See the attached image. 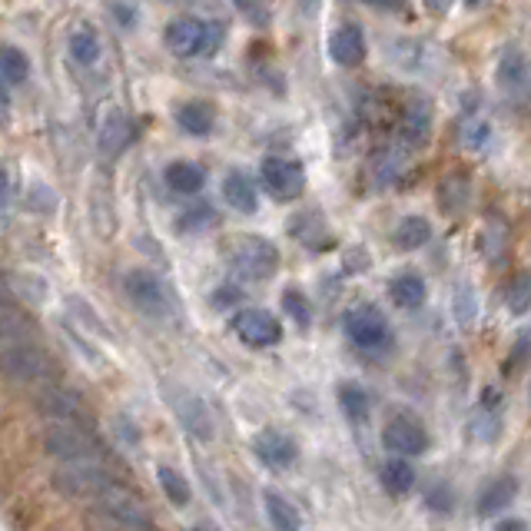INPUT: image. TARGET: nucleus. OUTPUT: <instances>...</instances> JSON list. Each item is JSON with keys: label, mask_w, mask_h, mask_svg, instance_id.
<instances>
[{"label": "nucleus", "mask_w": 531, "mask_h": 531, "mask_svg": "<svg viewBox=\"0 0 531 531\" xmlns=\"http://www.w3.org/2000/svg\"><path fill=\"white\" fill-rule=\"evenodd\" d=\"M233 329H236V336L243 339L246 346H253V349L276 346V342L283 339V326H279V319L273 316V312H266V309L236 312Z\"/></svg>", "instance_id": "nucleus-10"}, {"label": "nucleus", "mask_w": 531, "mask_h": 531, "mask_svg": "<svg viewBox=\"0 0 531 531\" xmlns=\"http://www.w3.org/2000/svg\"><path fill=\"white\" fill-rule=\"evenodd\" d=\"M389 296H392V303L395 306H402V309H419L425 303V283H422V276H415V273H399L389 283Z\"/></svg>", "instance_id": "nucleus-26"}, {"label": "nucleus", "mask_w": 531, "mask_h": 531, "mask_svg": "<svg viewBox=\"0 0 531 531\" xmlns=\"http://www.w3.org/2000/svg\"><path fill=\"white\" fill-rule=\"evenodd\" d=\"M518 482L515 478H495L492 485H485V492L478 495V515H498L515 502Z\"/></svg>", "instance_id": "nucleus-25"}, {"label": "nucleus", "mask_w": 531, "mask_h": 531, "mask_svg": "<svg viewBox=\"0 0 531 531\" xmlns=\"http://www.w3.org/2000/svg\"><path fill=\"white\" fill-rule=\"evenodd\" d=\"M226 259L246 279H269L279 269V249L266 236L243 233L226 246Z\"/></svg>", "instance_id": "nucleus-5"}, {"label": "nucleus", "mask_w": 531, "mask_h": 531, "mask_svg": "<svg viewBox=\"0 0 531 531\" xmlns=\"http://www.w3.org/2000/svg\"><path fill=\"white\" fill-rule=\"evenodd\" d=\"M329 57L339 67H359L366 60V34L359 24H342L329 34Z\"/></svg>", "instance_id": "nucleus-14"}, {"label": "nucleus", "mask_w": 531, "mask_h": 531, "mask_svg": "<svg viewBox=\"0 0 531 531\" xmlns=\"http://www.w3.org/2000/svg\"><path fill=\"white\" fill-rule=\"evenodd\" d=\"M263 502H266V515L276 531H303V525H299V512L279 492H266Z\"/></svg>", "instance_id": "nucleus-30"}, {"label": "nucleus", "mask_w": 531, "mask_h": 531, "mask_svg": "<svg viewBox=\"0 0 531 531\" xmlns=\"http://www.w3.org/2000/svg\"><path fill=\"white\" fill-rule=\"evenodd\" d=\"M429 130H432V107L425 100H412L409 107L402 110V120H399V140L405 147H422L425 140H429Z\"/></svg>", "instance_id": "nucleus-18"}, {"label": "nucleus", "mask_w": 531, "mask_h": 531, "mask_svg": "<svg viewBox=\"0 0 531 531\" xmlns=\"http://www.w3.org/2000/svg\"><path fill=\"white\" fill-rule=\"evenodd\" d=\"M34 322H30L17 306H0V349L20 346V342H34Z\"/></svg>", "instance_id": "nucleus-23"}, {"label": "nucleus", "mask_w": 531, "mask_h": 531, "mask_svg": "<svg viewBox=\"0 0 531 531\" xmlns=\"http://www.w3.org/2000/svg\"><path fill=\"white\" fill-rule=\"evenodd\" d=\"M0 376L14 385H24L30 392H37V389H44V385H54L60 379V369L44 349L34 346V342H20V346L0 349Z\"/></svg>", "instance_id": "nucleus-2"}, {"label": "nucleus", "mask_w": 531, "mask_h": 531, "mask_svg": "<svg viewBox=\"0 0 531 531\" xmlns=\"http://www.w3.org/2000/svg\"><path fill=\"white\" fill-rule=\"evenodd\" d=\"M93 512L117 531H153L150 512L143 508L140 498L130 495L123 485H113L100 498H93Z\"/></svg>", "instance_id": "nucleus-4"}, {"label": "nucleus", "mask_w": 531, "mask_h": 531, "mask_svg": "<svg viewBox=\"0 0 531 531\" xmlns=\"http://www.w3.org/2000/svg\"><path fill=\"white\" fill-rule=\"evenodd\" d=\"M30 77V57L24 47L17 44H0V80L20 87Z\"/></svg>", "instance_id": "nucleus-27"}, {"label": "nucleus", "mask_w": 531, "mask_h": 531, "mask_svg": "<svg viewBox=\"0 0 531 531\" xmlns=\"http://www.w3.org/2000/svg\"><path fill=\"white\" fill-rule=\"evenodd\" d=\"M495 531H528V525L522 522V518H508V522H502Z\"/></svg>", "instance_id": "nucleus-42"}, {"label": "nucleus", "mask_w": 531, "mask_h": 531, "mask_svg": "<svg viewBox=\"0 0 531 531\" xmlns=\"http://www.w3.org/2000/svg\"><path fill=\"white\" fill-rule=\"evenodd\" d=\"M259 176H263L269 196L279 203L296 200L306 190V170L296 160H286V156H266L263 166H259Z\"/></svg>", "instance_id": "nucleus-8"}, {"label": "nucleus", "mask_w": 531, "mask_h": 531, "mask_svg": "<svg viewBox=\"0 0 531 531\" xmlns=\"http://www.w3.org/2000/svg\"><path fill=\"white\" fill-rule=\"evenodd\" d=\"M283 306H286V312L293 316L299 326H306L309 322V306H306V296L299 293V289H286L283 293Z\"/></svg>", "instance_id": "nucleus-35"}, {"label": "nucleus", "mask_w": 531, "mask_h": 531, "mask_svg": "<svg viewBox=\"0 0 531 531\" xmlns=\"http://www.w3.org/2000/svg\"><path fill=\"white\" fill-rule=\"evenodd\" d=\"M44 449L54 455L60 465H97L103 462L100 442L93 439L87 425L50 422L44 429Z\"/></svg>", "instance_id": "nucleus-3"}, {"label": "nucleus", "mask_w": 531, "mask_h": 531, "mask_svg": "<svg viewBox=\"0 0 531 531\" xmlns=\"http://www.w3.org/2000/svg\"><path fill=\"white\" fill-rule=\"evenodd\" d=\"M346 336L359 349H382L389 342V322L376 306H359L346 316Z\"/></svg>", "instance_id": "nucleus-11"}, {"label": "nucleus", "mask_w": 531, "mask_h": 531, "mask_svg": "<svg viewBox=\"0 0 531 531\" xmlns=\"http://www.w3.org/2000/svg\"><path fill=\"white\" fill-rule=\"evenodd\" d=\"M176 123H180L183 133L190 137H210L216 127V107L206 100H190L176 107Z\"/></svg>", "instance_id": "nucleus-20"}, {"label": "nucleus", "mask_w": 531, "mask_h": 531, "mask_svg": "<svg viewBox=\"0 0 531 531\" xmlns=\"http://www.w3.org/2000/svg\"><path fill=\"white\" fill-rule=\"evenodd\" d=\"M299 4H303V10H306V14H312V10H316V7L322 4V0H299Z\"/></svg>", "instance_id": "nucleus-44"}, {"label": "nucleus", "mask_w": 531, "mask_h": 531, "mask_svg": "<svg viewBox=\"0 0 531 531\" xmlns=\"http://www.w3.org/2000/svg\"><path fill=\"white\" fill-rule=\"evenodd\" d=\"M468 432H472L475 442L498 439V432H502V405H498L495 392H485V402H478V409L472 412V422H468Z\"/></svg>", "instance_id": "nucleus-19"}, {"label": "nucleus", "mask_w": 531, "mask_h": 531, "mask_svg": "<svg viewBox=\"0 0 531 531\" xmlns=\"http://www.w3.org/2000/svg\"><path fill=\"white\" fill-rule=\"evenodd\" d=\"M382 442H385V449L395 452L399 458H412V455L425 452L429 435H425L419 419H412V415H395V419H389V425H385Z\"/></svg>", "instance_id": "nucleus-12"}, {"label": "nucleus", "mask_w": 531, "mask_h": 531, "mask_svg": "<svg viewBox=\"0 0 531 531\" xmlns=\"http://www.w3.org/2000/svg\"><path fill=\"white\" fill-rule=\"evenodd\" d=\"M223 200L233 206L236 213H256V206H259L256 186H253V180H249L243 170L226 173V180H223Z\"/></svg>", "instance_id": "nucleus-22"}, {"label": "nucleus", "mask_w": 531, "mask_h": 531, "mask_svg": "<svg viewBox=\"0 0 531 531\" xmlns=\"http://www.w3.org/2000/svg\"><path fill=\"white\" fill-rule=\"evenodd\" d=\"M160 485H163V492H166V498H170L173 505H190V498H193V492H190V485H186V478L176 472V468H170V465H160Z\"/></svg>", "instance_id": "nucleus-31"}, {"label": "nucleus", "mask_w": 531, "mask_h": 531, "mask_svg": "<svg viewBox=\"0 0 531 531\" xmlns=\"http://www.w3.org/2000/svg\"><path fill=\"white\" fill-rule=\"evenodd\" d=\"M216 223V213L210 210V206H196V210H190L183 216V229H203V226H213Z\"/></svg>", "instance_id": "nucleus-37"}, {"label": "nucleus", "mask_w": 531, "mask_h": 531, "mask_svg": "<svg viewBox=\"0 0 531 531\" xmlns=\"http://www.w3.org/2000/svg\"><path fill=\"white\" fill-rule=\"evenodd\" d=\"M229 4H233L236 14L243 20H249L253 27H269V20H273L266 0H229Z\"/></svg>", "instance_id": "nucleus-33"}, {"label": "nucleus", "mask_w": 531, "mask_h": 531, "mask_svg": "<svg viewBox=\"0 0 531 531\" xmlns=\"http://www.w3.org/2000/svg\"><path fill=\"white\" fill-rule=\"evenodd\" d=\"M392 239L399 249H422L432 239V226L425 216H405V220L395 226Z\"/></svg>", "instance_id": "nucleus-28"}, {"label": "nucleus", "mask_w": 531, "mask_h": 531, "mask_svg": "<svg viewBox=\"0 0 531 531\" xmlns=\"http://www.w3.org/2000/svg\"><path fill=\"white\" fill-rule=\"evenodd\" d=\"M166 186H170L173 193H183V196H193L203 190L206 183V173L203 166H196L193 160H173L166 166Z\"/></svg>", "instance_id": "nucleus-24"}, {"label": "nucleus", "mask_w": 531, "mask_h": 531, "mask_svg": "<svg viewBox=\"0 0 531 531\" xmlns=\"http://www.w3.org/2000/svg\"><path fill=\"white\" fill-rule=\"evenodd\" d=\"M193 531H216V528H213V525H196Z\"/></svg>", "instance_id": "nucleus-45"}, {"label": "nucleus", "mask_w": 531, "mask_h": 531, "mask_svg": "<svg viewBox=\"0 0 531 531\" xmlns=\"http://www.w3.org/2000/svg\"><path fill=\"white\" fill-rule=\"evenodd\" d=\"M37 399V409L50 415L54 422H70V425H87V412H83V405L74 392H67L64 385L54 382V385H44V389L34 392Z\"/></svg>", "instance_id": "nucleus-13"}, {"label": "nucleus", "mask_w": 531, "mask_h": 531, "mask_svg": "<svg viewBox=\"0 0 531 531\" xmlns=\"http://www.w3.org/2000/svg\"><path fill=\"white\" fill-rule=\"evenodd\" d=\"M498 87H502L508 97H525L531 90V67L522 50L512 47L498 60Z\"/></svg>", "instance_id": "nucleus-17"}, {"label": "nucleus", "mask_w": 531, "mask_h": 531, "mask_svg": "<svg viewBox=\"0 0 531 531\" xmlns=\"http://www.w3.org/2000/svg\"><path fill=\"white\" fill-rule=\"evenodd\" d=\"M505 306L515 312V316H522V312L531 306V273L525 276H518L512 289H508V299H505Z\"/></svg>", "instance_id": "nucleus-34"}, {"label": "nucleus", "mask_w": 531, "mask_h": 531, "mask_svg": "<svg viewBox=\"0 0 531 531\" xmlns=\"http://www.w3.org/2000/svg\"><path fill=\"white\" fill-rule=\"evenodd\" d=\"M488 143V123H468L465 127V147L482 150Z\"/></svg>", "instance_id": "nucleus-38"}, {"label": "nucleus", "mask_w": 531, "mask_h": 531, "mask_svg": "<svg viewBox=\"0 0 531 531\" xmlns=\"http://www.w3.org/2000/svg\"><path fill=\"white\" fill-rule=\"evenodd\" d=\"M226 30L216 20H203L193 14L173 17L163 30V44L173 57L180 60H196V57H213L223 47Z\"/></svg>", "instance_id": "nucleus-1"}, {"label": "nucleus", "mask_w": 531, "mask_h": 531, "mask_svg": "<svg viewBox=\"0 0 531 531\" xmlns=\"http://www.w3.org/2000/svg\"><path fill=\"white\" fill-rule=\"evenodd\" d=\"M17 186H14V173H10L7 163H0V216H4L10 206H14Z\"/></svg>", "instance_id": "nucleus-36"}, {"label": "nucleus", "mask_w": 531, "mask_h": 531, "mask_svg": "<svg viewBox=\"0 0 531 531\" xmlns=\"http://www.w3.org/2000/svg\"><path fill=\"white\" fill-rule=\"evenodd\" d=\"M123 293L133 306H137L143 316L150 319H166L173 312V296L166 283L150 269H130L127 276H123Z\"/></svg>", "instance_id": "nucleus-7"}, {"label": "nucleus", "mask_w": 531, "mask_h": 531, "mask_svg": "<svg viewBox=\"0 0 531 531\" xmlns=\"http://www.w3.org/2000/svg\"><path fill=\"white\" fill-rule=\"evenodd\" d=\"M67 50H70V57H74V64H80V67H97L100 57H103V44H100L97 30L87 27V24L70 30V34H67Z\"/></svg>", "instance_id": "nucleus-21"}, {"label": "nucleus", "mask_w": 531, "mask_h": 531, "mask_svg": "<svg viewBox=\"0 0 531 531\" xmlns=\"http://www.w3.org/2000/svg\"><path fill=\"white\" fill-rule=\"evenodd\" d=\"M382 485L389 495H409L415 485V468L405 458H389L382 465Z\"/></svg>", "instance_id": "nucleus-29"}, {"label": "nucleus", "mask_w": 531, "mask_h": 531, "mask_svg": "<svg viewBox=\"0 0 531 531\" xmlns=\"http://www.w3.org/2000/svg\"><path fill=\"white\" fill-rule=\"evenodd\" d=\"M130 137H133V130H130L127 113H123L120 107H110L107 113H103L100 130H97V147L107 160H113V156H120L123 150H127Z\"/></svg>", "instance_id": "nucleus-16"}, {"label": "nucleus", "mask_w": 531, "mask_h": 531, "mask_svg": "<svg viewBox=\"0 0 531 531\" xmlns=\"http://www.w3.org/2000/svg\"><path fill=\"white\" fill-rule=\"evenodd\" d=\"M54 485L57 492H64L70 498H100L107 488L120 485V478L110 472L107 462H97V465H57L54 468Z\"/></svg>", "instance_id": "nucleus-6"}, {"label": "nucleus", "mask_w": 531, "mask_h": 531, "mask_svg": "<svg viewBox=\"0 0 531 531\" xmlns=\"http://www.w3.org/2000/svg\"><path fill=\"white\" fill-rule=\"evenodd\" d=\"M0 306H14V293H10V286L0 279Z\"/></svg>", "instance_id": "nucleus-43"}, {"label": "nucleus", "mask_w": 531, "mask_h": 531, "mask_svg": "<svg viewBox=\"0 0 531 531\" xmlns=\"http://www.w3.org/2000/svg\"><path fill=\"white\" fill-rule=\"evenodd\" d=\"M166 402H170L173 415L180 419V425L186 432L196 435V439H203V442L213 439L210 409H206V402L193 389H186V385H170V389H166Z\"/></svg>", "instance_id": "nucleus-9"}, {"label": "nucleus", "mask_w": 531, "mask_h": 531, "mask_svg": "<svg viewBox=\"0 0 531 531\" xmlns=\"http://www.w3.org/2000/svg\"><path fill=\"white\" fill-rule=\"evenodd\" d=\"M359 4L385 10V14H399V10H405V0H359Z\"/></svg>", "instance_id": "nucleus-41"}, {"label": "nucleus", "mask_w": 531, "mask_h": 531, "mask_svg": "<svg viewBox=\"0 0 531 531\" xmlns=\"http://www.w3.org/2000/svg\"><path fill=\"white\" fill-rule=\"evenodd\" d=\"M253 449H256L259 458H263V465L276 468V472H286V468H293V462L299 458L296 442L289 439V435L276 432V429L259 432L256 442H253Z\"/></svg>", "instance_id": "nucleus-15"}, {"label": "nucleus", "mask_w": 531, "mask_h": 531, "mask_svg": "<svg viewBox=\"0 0 531 531\" xmlns=\"http://www.w3.org/2000/svg\"><path fill=\"white\" fill-rule=\"evenodd\" d=\"M10 117H14V100H10L7 83L0 80V130L10 127Z\"/></svg>", "instance_id": "nucleus-40"}, {"label": "nucleus", "mask_w": 531, "mask_h": 531, "mask_svg": "<svg viewBox=\"0 0 531 531\" xmlns=\"http://www.w3.org/2000/svg\"><path fill=\"white\" fill-rule=\"evenodd\" d=\"M30 203L37 206L40 213H47V210H54L57 206V196H54V190H47V186H34V190H30Z\"/></svg>", "instance_id": "nucleus-39"}, {"label": "nucleus", "mask_w": 531, "mask_h": 531, "mask_svg": "<svg viewBox=\"0 0 531 531\" xmlns=\"http://www.w3.org/2000/svg\"><path fill=\"white\" fill-rule=\"evenodd\" d=\"M339 405H342V412L349 415V419H366L369 415V395L359 389V385H342L339 389Z\"/></svg>", "instance_id": "nucleus-32"}]
</instances>
